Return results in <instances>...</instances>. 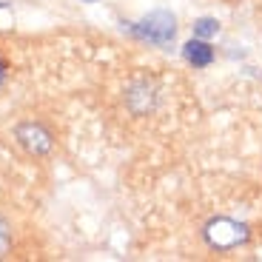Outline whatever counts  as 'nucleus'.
<instances>
[{
	"label": "nucleus",
	"mask_w": 262,
	"mask_h": 262,
	"mask_svg": "<svg viewBox=\"0 0 262 262\" xmlns=\"http://www.w3.org/2000/svg\"><path fill=\"white\" fill-rule=\"evenodd\" d=\"M203 236L214 251H231V248H239V245L248 243L251 228L245 223L231 220V216H214V220L205 223Z\"/></svg>",
	"instance_id": "f257e3e1"
},
{
	"label": "nucleus",
	"mask_w": 262,
	"mask_h": 262,
	"mask_svg": "<svg viewBox=\"0 0 262 262\" xmlns=\"http://www.w3.org/2000/svg\"><path fill=\"white\" fill-rule=\"evenodd\" d=\"M134 34H137L140 40L154 43V46H165V43H171L174 34H177V20L168 12H151L148 17L140 20L137 26H134Z\"/></svg>",
	"instance_id": "f03ea898"
},
{
	"label": "nucleus",
	"mask_w": 262,
	"mask_h": 262,
	"mask_svg": "<svg viewBox=\"0 0 262 262\" xmlns=\"http://www.w3.org/2000/svg\"><path fill=\"white\" fill-rule=\"evenodd\" d=\"M14 137H17V143L23 145L32 157H43V154H49L52 145H54L52 131L43 128L40 123H20L17 128H14Z\"/></svg>",
	"instance_id": "7ed1b4c3"
},
{
	"label": "nucleus",
	"mask_w": 262,
	"mask_h": 262,
	"mask_svg": "<svg viewBox=\"0 0 262 262\" xmlns=\"http://www.w3.org/2000/svg\"><path fill=\"white\" fill-rule=\"evenodd\" d=\"M183 54L194 69H205V66L214 60V49H211L208 43H203V40H188L185 49H183Z\"/></svg>",
	"instance_id": "20e7f679"
},
{
	"label": "nucleus",
	"mask_w": 262,
	"mask_h": 262,
	"mask_svg": "<svg viewBox=\"0 0 262 262\" xmlns=\"http://www.w3.org/2000/svg\"><path fill=\"white\" fill-rule=\"evenodd\" d=\"M3 80H6V63H3V57H0V85H3Z\"/></svg>",
	"instance_id": "0eeeda50"
},
{
	"label": "nucleus",
	"mask_w": 262,
	"mask_h": 262,
	"mask_svg": "<svg viewBox=\"0 0 262 262\" xmlns=\"http://www.w3.org/2000/svg\"><path fill=\"white\" fill-rule=\"evenodd\" d=\"M220 32V23H216L214 17H203L194 23V34L196 37H214V34Z\"/></svg>",
	"instance_id": "39448f33"
},
{
	"label": "nucleus",
	"mask_w": 262,
	"mask_h": 262,
	"mask_svg": "<svg viewBox=\"0 0 262 262\" xmlns=\"http://www.w3.org/2000/svg\"><path fill=\"white\" fill-rule=\"evenodd\" d=\"M9 245H12V228H9V223L0 216V256H6Z\"/></svg>",
	"instance_id": "423d86ee"
},
{
	"label": "nucleus",
	"mask_w": 262,
	"mask_h": 262,
	"mask_svg": "<svg viewBox=\"0 0 262 262\" xmlns=\"http://www.w3.org/2000/svg\"><path fill=\"white\" fill-rule=\"evenodd\" d=\"M85 3H94V0H85Z\"/></svg>",
	"instance_id": "6e6552de"
}]
</instances>
